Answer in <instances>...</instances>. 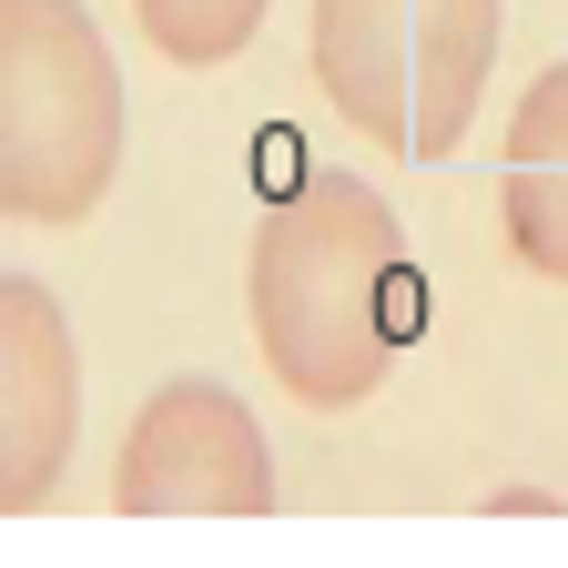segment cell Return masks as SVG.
Segmentation results:
<instances>
[{
    "instance_id": "cell-1",
    "label": "cell",
    "mask_w": 568,
    "mask_h": 568,
    "mask_svg": "<svg viewBox=\"0 0 568 568\" xmlns=\"http://www.w3.org/2000/svg\"><path fill=\"white\" fill-rule=\"evenodd\" d=\"M244 305H254L264 366L284 376L295 406H315V416L366 406L426 315L396 203L366 173H335V163L284 183L254 224V254H244Z\"/></svg>"
},
{
    "instance_id": "cell-2",
    "label": "cell",
    "mask_w": 568,
    "mask_h": 568,
    "mask_svg": "<svg viewBox=\"0 0 568 568\" xmlns=\"http://www.w3.org/2000/svg\"><path fill=\"white\" fill-rule=\"evenodd\" d=\"M122 61L82 0H0V213L82 224L122 173Z\"/></svg>"
},
{
    "instance_id": "cell-3",
    "label": "cell",
    "mask_w": 568,
    "mask_h": 568,
    "mask_svg": "<svg viewBox=\"0 0 568 568\" xmlns=\"http://www.w3.org/2000/svg\"><path fill=\"white\" fill-rule=\"evenodd\" d=\"M508 0H315V82L335 102V122H355L396 163H447L477 92Z\"/></svg>"
},
{
    "instance_id": "cell-4",
    "label": "cell",
    "mask_w": 568,
    "mask_h": 568,
    "mask_svg": "<svg viewBox=\"0 0 568 568\" xmlns=\"http://www.w3.org/2000/svg\"><path fill=\"white\" fill-rule=\"evenodd\" d=\"M274 447L224 376H163L142 396L112 467L122 518H274Z\"/></svg>"
},
{
    "instance_id": "cell-5",
    "label": "cell",
    "mask_w": 568,
    "mask_h": 568,
    "mask_svg": "<svg viewBox=\"0 0 568 568\" xmlns=\"http://www.w3.org/2000/svg\"><path fill=\"white\" fill-rule=\"evenodd\" d=\"M71 426H82V355L51 284L0 264V518H31L71 467Z\"/></svg>"
},
{
    "instance_id": "cell-6",
    "label": "cell",
    "mask_w": 568,
    "mask_h": 568,
    "mask_svg": "<svg viewBox=\"0 0 568 568\" xmlns=\"http://www.w3.org/2000/svg\"><path fill=\"white\" fill-rule=\"evenodd\" d=\"M497 224L538 284H568V61H548L508 112L497 153Z\"/></svg>"
},
{
    "instance_id": "cell-7",
    "label": "cell",
    "mask_w": 568,
    "mask_h": 568,
    "mask_svg": "<svg viewBox=\"0 0 568 568\" xmlns=\"http://www.w3.org/2000/svg\"><path fill=\"white\" fill-rule=\"evenodd\" d=\"M264 11H274V0H132L142 41H153L173 71H224L264 31Z\"/></svg>"
}]
</instances>
